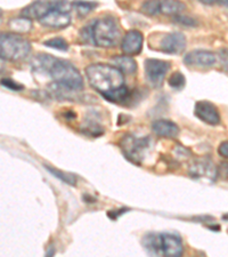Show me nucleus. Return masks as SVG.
Instances as JSON below:
<instances>
[{
    "label": "nucleus",
    "instance_id": "obj_1",
    "mask_svg": "<svg viewBox=\"0 0 228 257\" xmlns=\"http://www.w3.org/2000/svg\"><path fill=\"white\" fill-rule=\"evenodd\" d=\"M86 76L90 86L111 102H123L129 97L123 73L114 65L90 64L86 68Z\"/></svg>",
    "mask_w": 228,
    "mask_h": 257
},
{
    "label": "nucleus",
    "instance_id": "obj_2",
    "mask_svg": "<svg viewBox=\"0 0 228 257\" xmlns=\"http://www.w3.org/2000/svg\"><path fill=\"white\" fill-rule=\"evenodd\" d=\"M31 64L36 70L47 73L56 84L65 88L73 90L84 88V78L76 66L68 61L56 59L47 54H39Z\"/></svg>",
    "mask_w": 228,
    "mask_h": 257
},
{
    "label": "nucleus",
    "instance_id": "obj_3",
    "mask_svg": "<svg viewBox=\"0 0 228 257\" xmlns=\"http://www.w3.org/2000/svg\"><path fill=\"white\" fill-rule=\"evenodd\" d=\"M87 40L102 48L115 47L121 39V27L113 16H103L85 28Z\"/></svg>",
    "mask_w": 228,
    "mask_h": 257
},
{
    "label": "nucleus",
    "instance_id": "obj_4",
    "mask_svg": "<svg viewBox=\"0 0 228 257\" xmlns=\"http://www.w3.org/2000/svg\"><path fill=\"white\" fill-rule=\"evenodd\" d=\"M30 52L31 44L19 33L0 32V60L22 61Z\"/></svg>",
    "mask_w": 228,
    "mask_h": 257
},
{
    "label": "nucleus",
    "instance_id": "obj_5",
    "mask_svg": "<svg viewBox=\"0 0 228 257\" xmlns=\"http://www.w3.org/2000/svg\"><path fill=\"white\" fill-rule=\"evenodd\" d=\"M73 4L68 2H55V6L46 14L39 22L45 27L53 29H64L71 23V8Z\"/></svg>",
    "mask_w": 228,
    "mask_h": 257
},
{
    "label": "nucleus",
    "instance_id": "obj_6",
    "mask_svg": "<svg viewBox=\"0 0 228 257\" xmlns=\"http://www.w3.org/2000/svg\"><path fill=\"white\" fill-rule=\"evenodd\" d=\"M161 39L153 40L152 46L167 54H180L186 48V38L180 32L161 33Z\"/></svg>",
    "mask_w": 228,
    "mask_h": 257
},
{
    "label": "nucleus",
    "instance_id": "obj_7",
    "mask_svg": "<svg viewBox=\"0 0 228 257\" xmlns=\"http://www.w3.org/2000/svg\"><path fill=\"white\" fill-rule=\"evenodd\" d=\"M170 69V63L167 61L147 59L145 61V74L150 85L159 88L162 86L164 78Z\"/></svg>",
    "mask_w": 228,
    "mask_h": 257
},
{
    "label": "nucleus",
    "instance_id": "obj_8",
    "mask_svg": "<svg viewBox=\"0 0 228 257\" xmlns=\"http://www.w3.org/2000/svg\"><path fill=\"white\" fill-rule=\"evenodd\" d=\"M150 140L148 138L137 139L131 135H127L122 138L120 145L124 155L128 159H130L134 163H138V160L143 158L144 152L147 150Z\"/></svg>",
    "mask_w": 228,
    "mask_h": 257
},
{
    "label": "nucleus",
    "instance_id": "obj_9",
    "mask_svg": "<svg viewBox=\"0 0 228 257\" xmlns=\"http://www.w3.org/2000/svg\"><path fill=\"white\" fill-rule=\"evenodd\" d=\"M159 251L163 257H182L184 246L177 235L162 233L159 235Z\"/></svg>",
    "mask_w": 228,
    "mask_h": 257
},
{
    "label": "nucleus",
    "instance_id": "obj_10",
    "mask_svg": "<svg viewBox=\"0 0 228 257\" xmlns=\"http://www.w3.org/2000/svg\"><path fill=\"white\" fill-rule=\"evenodd\" d=\"M194 114H195L201 121L208 123V125L211 126H217L221 121L218 107L215 106L213 103H211L209 101L196 102L195 107H194Z\"/></svg>",
    "mask_w": 228,
    "mask_h": 257
},
{
    "label": "nucleus",
    "instance_id": "obj_11",
    "mask_svg": "<svg viewBox=\"0 0 228 257\" xmlns=\"http://www.w3.org/2000/svg\"><path fill=\"white\" fill-rule=\"evenodd\" d=\"M185 64L189 66H196V68H211L217 62V55L210 51L204 49H196V51L189 52L184 57Z\"/></svg>",
    "mask_w": 228,
    "mask_h": 257
},
{
    "label": "nucleus",
    "instance_id": "obj_12",
    "mask_svg": "<svg viewBox=\"0 0 228 257\" xmlns=\"http://www.w3.org/2000/svg\"><path fill=\"white\" fill-rule=\"evenodd\" d=\"M143 33L138 30L128 31L121 41L122 52L128 56H134L143 49Z\"/></svg>",
    "mask_w": 228,
    "mask_h": 257
},
{
    "label": "nucleus",
    "instance_id": "obj_13",
    "mask_svg": "<svg viewBox=\"0 0 228 257\" xmlns=\"http://www.w3.org/2000/svg\"><path fill=\"white\" fill-rule=\"evenodd\" d=\"M189 174L190 176L196 178L206 177L212 180L217 176V168L214 167L213 163L210 159H196L190 165Z\"/></svg>",
    "mask_w": 228,
    "mask_h": 257
},
{
    "label": "nucleus",
    "instance_id": "obj_14",
    "mask_svg": "<svg viewBox=\"0 0 228 257\" xmlns=\"http://www.w3.org/2000/svg\"><path fill=\"white\" fill-rule=\"evenodd\" d=\"M55 6V2H36L23 8L21 16L28 20H40Z\"/></svg>",
    "mask_w": 228,
    "mask_h": 257
},
{
    "label": "nucleus",
    "instance_id": "obj_15",
    "mask_svg": "<svg viewBox=\"0 0 228 257\" xmlns=\"http://www.w3.org/2000/svg\"><path fill=\"white\" fill-rule=\"evenodd\" d=\"M152 131L155 133L157 136L167 139H175L179 134V127L175 122L170 120L160 119L156 120L152 123Z\"/></svg>",
    "mask_w": 228,
    "mask_h": 257
},
{
    "label": "nucleus",
    "instance_id": "obj_16",
    "mask_svg": "<svg viewBox=\"0 0 228 257\" xmlns=\"http://www.w3.org/2000/svg\"><path fill=\"white\" fill-rule=\"evenodd\" d=\"M112 61L115 68L123 74H132L137 71L136 61L130 56H114Z\"/></svg>",
    "mask_w": 228,
    "mask_h": 257
},
{
    "label": "nucleus",
    "instance_id": "obj_17",
    "mask_svg": "<svg viewBox=\"0 0 228 257\" xmlns=\"http://www.w3.org/2000/svg\"><path fill=\"white\" fill-rule=\"evenodd\" d=\"M184 8V4L179 2H157V14H178Z\"/></svg>",
    "mask_w": 228,
    "mask_h": 257
},
{
    "label": "nucleus",
    "instance_id": "obj_18",
    "mask_svg": "<svg viewBox=\"0 0 228 257\" xmlns=\"http://www.w3.org/2000/svg\"><path fill=\"white\" fill-rule=\"evenodd\" d=\"M45 167L47 171L52 174V175L55 176L56 178H59L62 182H64V183L69 184V185H72L74 186L77 184V177L72 175V174H69V173H65V172H62L59 171V169L53 167V166H48V165H45Z\"/></svg>",
    "mask_w": 228,
    "mask_h": 257
},
{
    "label": "nucleus",
    "instance_id": "obj_19",
    "mask_svg": "<svg viewBox=\"0 0 228 257\" xmlns=\"http://www.w3.org/2000/svg\"><path fill=\"white\" fill-rule=\"evenodd\" d=\"M10 27L15 32H29L32 29V22L30 20L24 18L13 19L10 22Z\"/></svg>",
    "mask_w": 228,
    "mask_h": 257
},
{
    "label": "nucleus",
    "instance_id": "obj_20",
    "mask_svg": "<svg viewBox=\"0 0 228 257\" xmlns=\"http://www.w3.org/2000/svg\"><path fill=\"white\" fill-rule=\"evenodd\" d=\"M44 44L46 46L57 49V51H62V52H66L69 49L68 41H66L64 38H62V37H55V38L46 40Z\"/></svg>",
    "mask_w": 228,
    "mask_h": 257
},
{
    "label": "nucleus",
    "instance_id": "obj_21",
    "mask_svg": "<svg viewBox=\"0 0 228 257\" xmlns=\"http://www.w3.org/2000/svg\"><path fill=\"white\" fill-rule=\"evenodd\" d=\"M168 82H169V86L172 87V88L181 89L182 87L185 86L186 80H185L184 74H182L181 72L177 71V72H173L171 76H170Z\"/></svg>",
    "mask_w": 228,
    "mask_h": 257
},
{
    "label": "nucleus",
    "instance_id": "obj_22",
    "mask_svg": "<svg viewBox=\"0 0 228 257\" xmlns=\"http://www.w3.org/2000/svg\"><path fill=\"white\" fill-rule=\"evenodd\" d=\"M73 6L77 7V13L80 16H86L87 14H89L94 8L97 7V4L95 3H77L73 4Z\"/></svg>",
    "mask_w": 228,
    "mask_h": 257
},
{
    "label": "nucleus",
    "instance_id": "obj_23",
    "mask_svg": "<svg viewBox=\"0 0 228 257\" xmlns=\"http://www.w3.org/2000/svg\"><path fill=\"white\" fill-rule=\"evenodd\" d=\"M0 84L12 90H22L24 88L22 85L18 84V82L12 79H8V78H4V79H2V81H0Z\"/></svg>",
    "mask_w": 228,
    "mask_h": 257
},
{
    "label": "nucleus",
    "instance_id": "obj_24",
    "mask_svg": "<svg viewBox=\"0 0 228 257\" xmlns=\"http://www.w3.org/2000/svg\"><path fill=\"white\" fill-rule=\"evenodd\" d=\"M219 60H220V63L222 68L228 71V49L227 48H221L220 51L218 52Z\"/></svg>",
    "mask_w": 228,
    "mask_h": 257
},
{
    "label": "nucleus",
    "instance_id": "obj_25",
    "mask_svg": "<svg viewBox=\"0 0 228 257\" xmlns=\"http://www.w3.org/2000/svg\"><path fill=\"white\" fill-rule=\"evenodd\" d=\"M175 21L178 23H181V24H184V26H188V27H194L197 24L195 20H193L190 18H186V16H180V15L176 16Z\"/></svg>",
    "mask_w": 228,
    "mask_h": 257
},
{
    "label": "nucleus",
    "instance_id": "obj_26",
    "mask_svg": "<svg viewBox=\"0 0 228 257\" xmlns=\"http://www.w3.org/2000/svg\"><path fill=\"white\" fill-rule=\"evenodd\" d=\"M217 175L223 180H228V164L223 163L217 168Z\"/></svg>",
    "mask_w": 228,
    "mask_h": 257
},
{
    "label": "nucleus",
    "instance_id": "obj_27",
    "mask_svg": "<svg viewBox=\"0 0 228 257\" xmlns=\"http://www.w3.org/2000/svg\"><path fill=\"white\" fill-rule=\"evenodd\" d=\"M218 153L219 156H221L222 158L228 159V141L222 142L218 148Z\"/></svg>",
    "mask_w": 228,
    "mask_h": 257
}]
</instances>
